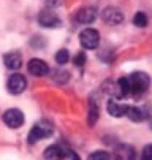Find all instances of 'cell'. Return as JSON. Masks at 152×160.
<instances>
[{"label": "cell", "instance_id": "1", "mask_svg": "<svg viewBox=\"0 0 152 160\" xmlns=\"http://www.w3.org/2000/svg\"><path fill=\"white\" fill-rule=\"evenodd\" d=\"M127 78H128V84H130V94H133V95L144 94L149 87V82H150L149 76L143 72H135Z\"/></svg>", "mask_w": 152, "mask_h": 160}, {"label": "cell", "instance_id": "2", "mask_svg": "<svg viewBox=\"0 0 152 160\" xmlns=\"http://www.w3.org/2000/svg\"><path fill=\"white\" fill-rule=\"evenodd\" d=\"M52 135V125L48 122V121H41L38 124H35L29 133V143L33 144L40 140H45V138H49Z\"/></svg>", "mask_w": 152, "mask_h": 160}, {"label": "cell", "instance_id": "3", "mask_svg": "<svg viewBox=\"0 0 152 160\" xmlns=\"http://www.w3.org/2000/svg\"><path fill=\"white\" fill-rule=\"evenodd\" d=\"M79 43L81 46L86 48V49H95L98 48L100 44V35L95 29H84L81 33H79Z\"/></svg>", "mask_w": 152, "mask_h": 160}, {"label": "cell", "instance_id": "4", "mask_svg": "<svg viewBox=\"0 0 152 160\" xmlns=\"http://www.w3.org/2000/svg\"><path fill=\"white\" fill-rule=\"evenodd\" d=\"M2 119H3L5 125H8L10 128H19L24 124V114H22V111H19L16 108H11V109L3 112Z\"/></svg>", "mask_w": 152, "mask_h": 160}, {"label": "cell", "instance_id": "5", "mask_svg": "<svg viewBox=\"0 0 152 160\" xmlns=\"http://www.w3.org/2000/svg\"><path fill=\"white\" fill-rule=\"evenodd\" d=\"M8 90L13 94V95H19L22 94L26 87H27V81H26V76L21 75V73H14L8 78V84H7Z\"/></svg>", "mask_w": 152, "mask_h": 160}, {"label": "cell", "instance_id": "6", "mask_svg": "<svg viewBox=\"0 0 152 160\" xmlns=\"http://www.w3.org/2000/svg\"><path fill=\"white\" fill-rule=\"evenodd\" d=\"M27 68H29V73L33 75V76H45V75L49 73L48 63L45 60H41V59H32V60H29Z\"/></svg>", "mask_w": 152, "mask_h": 160}, {"label": "cell", "instance_id": "7", "mask_svg": "<svg viewBox=\"0 0 152 160\" xmlns=\"http://www.w3.org/2000/svg\"><path fill=\"white\" fill-rule=\"evenodd\" d=\"M101 18H103V21L106 22V24H110V26H117V24H120V22L124 21V14L117 8H106V10H103Z\"/></svg>", "mask_w": 152, "mask_h": 160}, {"label": "cell", "instance_id": "8", "mask_svg": "<svg viewBox=\"0 0 152 160\" xmlns=\"http://www.w3.org/2000/svg\"><path fill=\"white\" fill-rule=\"evenodd\" d=\"M38 22H40V26H43V27H57L59 26V18H57L56 13L46 10V11L40 13Z\"/></svg>", "mask_w": 152, "mask_h": 160}, {"label": "cell", "instance_id": "9", "mask_svg": "<svg viewBox=\"0 0 152 160\" xmlns=\"http://www.w3.org/2000/svg\"><path fill=\"white\" fill-rule=\"evenodd\" d=\"M113 94L116 98H125L130 94V84H128V78H120L113 89Z\"/></svg>", "mask_w": 152, "mask_h": 160}, {"label": "cell", "instance_id": "10", "mask_svg": "<svg viewBox=\"0 0 152 160\" xmlns=\"http://www.w3.org/2000/svg\"><path fill=\"white\" fill-rule=\"evenodd\" d=\"M67 154L68 152L62 149L60 146H49V148H46L43 157H45V160H63V157Z\"/></svg>", "mask_w": 152, "mask_h": 160}, {"label": "cell", "instance_id": "11", "mask_svg": "<svg viewBox=\"0 0 152 160\" xmlns=\"http://www.w3.org/2000/svg\"><path fill=\"white\" fill-rule=\"evenodd\" d=\"M3 62H5L7 68H10V70H17V68H21V65H22V59H21V54L16 52V51L5 54Z\"/></svg>", "mask_w": 152, "mask_h": 160}, {"label": "cell", "instance_id": "12", "mask_svg": "<svg viewBox=\"0 0 152 160\" xmlns=\"http://www.w3.org/2000/svg\"><path fill=\"white\" fill-rule=\"evenodd\" d=\"M97 18V13L94 8H82L76 13V21L82 22V24H89V22H94Z\"/></svg>", "mask_w": 152, "mask_h": 160}, {"label": "cell", "instance_id": "13", "mask_svg": "<svg viewBox=\"0 0 152 160\" xmlns=\"http://www.w3.org/2000/svg\"><path fill=\"white\" fill-rule=\"evenodd\" d=\"M125 116L132 121V122H143L144 121V111L138 106H127V111H125Z\"/></svg>", "mask_w": 152, "mask_h": 160}, {"label": "cell", "instance_id": "14", "mask_svg": "<svg viewBox=\"0 0 152 160\" xmlns=\"http://www.w3.org/2000/svg\"><path fill=\"white\" fill-rule=\"evenodd\" d=\"M106 108H108V112H110L111 116H114V118H122V116H125V111H127V106L117 103L116 100H110Z\"/></svg>", "mask_w": 152, "mask_h": 160}, {"label": "cell", "instance_id": "15", "mask_svg": "<svg viewBox=\"0 0 152 160\" xmlns=\"http://www.w3.org/2000/svg\"><path fill=\"white\" fill-rule=\"evenodd\" d=\"M117 160H132V157H133V151L130 149V148H119L117 149Z\"/></svg>", "mask_w": 152, "mask_h": 160}, {"label": "cell", "instance_id": "16", "mask_svg": "<svg viewBox=\"0 0 152 160\" xmlns=\"http://www.w3.org/2000/svg\"><path fill=\"white\" fill-rule=\"evenodd\" d=\"M68 60H70V52H68L67 49L57 51V54H56V62H57L59 65H65Z\"/></svg>", "mask_w": 152, "mask_h": 160}, {"label": "cell", "instance_id": "17", "mask_svg": "<svg viewBox=\"0 0 152 160\" xmlns=\"http://www.w3.org/2000/svg\"><path fill=\"white\" fill-rule=\"evenodd\" d=\"M133 24L136 27H146L147 26V16L144 13H136L133 18Z\"/></svg>", "mask_w": 152, "mask_h": 160}, {"label": "cell", "instance_id": "18", "mask_svg": "<svg viewBox=\"0 0 152 160\" xmlns=\"http://www.w3.org/2000/svg\"><path fill=\"white\" fill-rule=\"evenodd\" d=\"M110 158L111 157H110V154H108L106 151H95V152H92L89 155L87 160H110Z\"/></svg>", "mask_w": 152, "mask_h": 160}, {"label": "cell", "instance_id": "19", "mask_svg": "<svg viewBox=\"0 0 152 160\" xmlns=\"http://www.w3.org/2000/svg\"><path fill=\"white\" fill-rule=\"evenodd\" d=\"M141 160H152V144H147L141 152Z\"/></svg>", "mask_w": 152, "mask_h": 160}, {"label": "cell", "instance_id": "20", "mask_svg": "<svg viewBox=\"0 0 152 160\" xmlns=\"http://www.w3.org/2000/svg\"><path fill=\"white\" fill-rule=\"evenodd\" d=\"M84 62H86V56H84V52H78L76 57H75V65L81 67V65H84Z\"/></svg>", "mask_w": 152, "mask_h": 160}, {"label": "cell", "instance_id": "21", "mask_svg": "<svg viewBox=\"0 0 152 160\" xmlns=\"http://www.w3.org/2000/svg\"><path fill=\"white\" fill-rule=\"evenodd\" d=\"M68 155H70V160H81L76 154H68Z\"/></svg>", "mask_w": 152, "mask_h": 160}, {"label": "cell", "instance_id": "22", "mask_svg": "<svg viewBox=\"0 0 152 160\" xmlns=\"http://www.w3.org/2000/svg\"><path fill=\"white\" fill-rule=\"evenodd\" d=\"M150 128H152V119H150Z\"/></svg>", "mask_w": 152, "mask_h": 160}]
</instances>
